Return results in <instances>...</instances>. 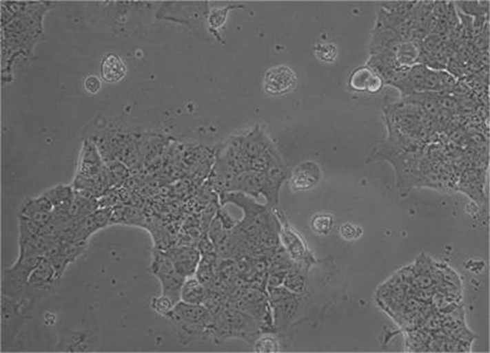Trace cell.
<instances>
[{"instance_id": "obj_15", "label": "cell", "mask_w": 490, "mask_h": 353, "mask_svg": "<svg viewBox=\"0 0 490 353\" xmlns=\"http://www.w3.org/2000/svg\"><path fill=\"white\" fill-rule=\"evenodd\" d=\"M206 293L203 283L195 277H185L181 288V300L192 305H201Z\"/></svg>"}, {"instance_id": "obj_9", "label": "cell", "mask_w": 490, "mask_h": 353, "mask_svg": "<svg viewBox=\"0 0 490 353\" xmlns=\"http://www.w3.org/2000/svg\"><path fill=\"white\" fill-rule=\"evenodd\" d=\"M85 246H87L85 241H73V242L70 243L62 242V246L59 248V251L54 256L48 258L52 261L54 267H55L56 272H57V276H59V279L62 277L63 272L65 270L66 267L70 264L73 263L85 251Z\"/></svg>"}, {"instance_id": "obj_8", "label": "cell", "mask_w": 490, "mask_h": 353, "mask_svg": "<svg viewBox=\"0 0 490 353\" xmlns=\"http://www.w3.org/2000/svg\"><path fill=\"white\" fill-rule=\"evenodd\" d=\"M383 80L377 72L370 66H360L353 72L349 78V87L360 92L376 94L383 88Z\"/></svg>"}, {"instance_id": "obj_24", "label": "cell", "mask_w": 490, "mask_h": 353, "mask_svg": "<svg viewBox=\"0 0 490 353\" xmlns=\"http://www.w3.org/2000/svg\"><path fill=\"white\" fill-rule=\"evenodd\" d=\"M174 306H176V303H174L172 299L165 295L154 298L153 302H152V307H153L154 310L159 312V314L165 316V317L173 310Z\"/></svg>"}, {"instance_id": "obj_21", "label": "cell", "mask_w": 490, "mask_h": 353, "mask_svg": "<svg viewBox=\"0 0 490 353\" xmlns=\"http://www.w3.org/2000/svg\"><path fill=\"white\" fill-rule=\"evenodd\" d=\"M281 349L280 342L273 335H263L257 337L254 344V351L256 352H279Z\"/></svg>"}, {"instance_id": "obj_11", "label": "cell", "mask_w": 490, "mask_h": 353, "mask_svg": "<svg viewBox=\"0 0 490 353\" xmlns=\"http://www.w3.org/2000/svg\"><path fill=\"white\" fill-rule=\"evenodd\" d=\"M127 67L121 57L115 54L106 56L101 62V78L108 83H117L127 76Z\"/></svg>"}, {"instance_id": "obj_6", "label": "cell", "mask_w": 490, "mask_h": 353, "mask_svg": "<svg viewBox=\"0 0 490 353\" xmlns=\"http://www.w3.org/2000/svg\"><path fill=\"white\" fill-rule=\"evenodd\" d=\"M278 216L281 218L283 242L286 246L287 253H289L290 258L296 261H302V263L306 264L313 261L305 241L303 240L302 237L290 226L288 222L283 220V215L280 211H278Z\"/></svg>"}, {"instance_id": "obj_16", "label": "cell", "mask_w": 490, "mask_h": 353, "mask_svg": "<svg viewBox=\"0 0 490 353\" xmlns=\"http://www.w3.org/2000/svg\"><path fill=\"white\" fill-rule=\"evenodd\" d=\"M43 195L50 200L54 208L59 207L61 204L72 202L74 198V192L71 186L68 185H57L55 188L45 191Z\"/></svg>"}, {"instance_id": "obj_13", "label": "cell", "mask_w": 490, "mask_h": 353, "mask_svg": "<svg viewBox=\"0 0 490 353\" xmlns=\"http://www.w3.org/2000/svg\"><path fill=\"white\" fill-rule=\"evenodd\" d=\"M299 295H294L292 298L286 299L283 301L272 305L273 323L274 326H285L289 324L295 318L298 311Z\"/></svg>"}, {"instance_id": "obj_3", "label": "cell", "mask_w": 490, "mask_h": 353, "mask_svg": "<svg viewBox=\"0 0 490 353\" xmlns=\"http://www.w3.org/2000/svg\"><path fill=\"white\" fill-rule=\"evenodd\" d=\"M57 279H59V277L52 261L43 257L39 265L37 266L30 276L25 290L23 292V295H25V301L23 302V305H26L28 301L30 305H32L36 300L45 295V293H48L52 286H55Z\"/></svg>"}, {"instance_id": "obj_17", "label": "cell", "mask_w": 490, "mask_h": 353, "mask_svg": "<svg viewBox=\"0 0 490 353\" xmlns=\"http://www.w3.org/2000/svg\"><path fill=\"white\" fill-rule=\"evenodd\" d=\"M236 8H243V6L230 5V6L224 7V8H216V10H212L210 15H208L210 29H211L212 33L216 34L218 39L220 36H218L216 31L218 29H221L222 26H224V24L227 22V15L230 13V10H236Z\"/></svg>"}, {"instance_id": "obj_10", "label": "cell", "mask_w": 490, "mask_h": 353, "mask_svg": "<svg viewBox=\"0 0 490 353\" xmlns=\"http://www.w3.org/2000/svg\"><path fill=\"white\" fill-rule=\"evenodd\" d=\"M400 38L396 36V33L393 30L376 26L372 43H371V54H378L382 52H396L400 47Z\"/></svg>"}, {"instance_id": "obj_20", "label": "cell", "mask_w": 490, "mask_h": 353, "mask_svg": "<svg viewBox=\"0 0 490 353\" xmlns=\"http://www.w3.org/2000/svg\"><path fill=\"white\" fill-rule=\"evenodd\" d=\"M456 5L470 17H484L489 12V1H456Z\"/></svg>"}, {"instance_id": "obj_4", "label": "cell", "mask_w": 490, "mask_h": 353, "mask_svg": "<svg viewBox=\"0 0 490 353\" xmlns=\"http://www.w3.org/2000/svg\"><path fill=\"white\" fill-rule=\"evenodd\" d=\"M153 272L162 283L163 295H167L174 303H178L181 299V288L185 277L176 270L170 257L156 255L154 259Z\"/></svg>"}, {"instance_id": "obj_1", "label": "cell", "mask_w": 490, "mask_h": 353, "mask_svg": "<svg viewBox=\"0 0 490 353\" xmlns=\"http://www.w3.org/2000/svg\"><path fill=\"white\" fill-rule=\"evenodd\" d=\"M166 318L173 323L176 331L194 339L210 332L213 314L203 306L178 301Z\"/></svg>"}, {"instance_id": "obj_5", "label": "cell", "mask_w": 490, "mask_h": 353, "mask_svg": "<svg viewBox=\"0 0 490 353\" xmlns=\"http://www.w3.org/2000/svg\"><path fill=\"white\" fill-rule=\"evenodd\" d=\"M297 75L288 66L280 65L269 68L264 75V91L273 96L286 94L297 87Z\"/></svg>"}, {"instance_id": "obj_25", "label": "cell", "mask_w": 490, "mask_h": 353, "mask_svg": "<svg viewBox=\"0 0 490 353\" xmlns=\"http://www.w3.org/2000/svg\"><path fill=\"white\" fill-rule=\"evenodd\" d=\"M340 237L346 241H355L362 235V228L354 224H343L339 228Z\"/></svg>"}, {"instance_id": "obj_22", "label": "cell", "mask_w": 490, "mask_h": 353, "mask_svg": "<svg viewBox=\"0 0 490 353\" xmlns=\"http://www.w3.org/2000/svg\"><path fill=\"white\" fill-rule=\"evenodd\" d=\"M315 56L318 61L325 63H332L336 61L338 49L334 43H320L314 49Z\"/></svg>"}, {"instance_id": "obj_2", "label": "cell", "mask_w": 490, "mask_h": 353, "mask_svg": "<svg viewBox=\"0 0 490 353\" xmlns=\"http://www.w3.org/2000/svg\"><path fill=\"white\" fill-rule=\"evenodd\" d=\"M43 257H22L19 256L17 261L12 267L7 268L3 283V295L15 300L17 297L23 295L30 276L37 266L39 265Z\"/></svg>"}, {"instance_id": "obj_19", "label": "cell", "mask_w": 490, "mask_h": 353, "mask_svg": "<svg viewBox=\"0 0 490 353\" xmlns=\"http://www.w3.org/2000/svg\"><path fill=\"white\" fill-rule=\"evenodd\" d=\"M283 286L296 295H300L305 291L306 286H307V279H306L305 274H303L298 270L287 272L285 281H283Z\"/></svg>"}, {"instance_id": "obj_14", "label": "cell", "mask_w": 490, "mask_h": 353, "mask_svg": "<svg viewBox=\"0 0 490 353\" xmlns=\"http://www.w3.org/2000/svg\"><path fill=\"white\" fill-rule=\"evenodd\" d=\"M421 43L419 41H407L402 43L395 52L396 55L397 67L411 68L419 64L421 56Z\"/></svg>"}, {"instance_id": "obj_26", "label": "cell", "mask_w": 490, "mask_h": 353, "mask_svg": "<svg viewBox=\"0 0 490 353\" xmlns=\"http://www.w3.org/2000/svg\"><path fill=\"white\" fill-rule=\"evenodd\" d=\"M85 89L90 94H97L101 89V78L96 75H88L83 82Z\"/></svg>"}, {"instance_id": "obj_7", "label": "cell", "mask_w": 490, "mask_h": 353, "mask_svg": "<svg viewBox=\"0 0 490 353\" xmlns=\"http://www.w3.org/2000/svg\"><path fill=\"white\" fill-rule=\"evenodd\" d=\"M321 169L314 162H304L296 166L290 180L292 191H306L321 181Z\"/></svg>"}, {"instance_id": "obj_12", "label": "cell", "mask_w": 490, "mask_h": 353, "mask_svg": "<svg viewBox=\"0 0 490 353\" xmlns=\"http://www.w3.org/2000/svg\"><path fill=\"white\" fill-rule=\"evenodd\" d=\"M169 257L170 259L172 260L176 270L183 277H190L192 272H195L196 265L198 261V255L194 250L189 248L174 250L172 255H170Z\"/></svg>"}, {"instance_id": "obj_18", "label": "cell", "mask_w": 490, "mask_h": 353, "mask_svg": "<svg viewBox=\"0 0 490 353\" xmlns=\"http://www.w3.org/2000/svg\"><path fill=\"white\" fill-rule=\"evenodd\" d=\"M334 216L327 213L314 215L311 221V228L316 235H328L334 227Z\"/></svg>"}, {"instance_id": "obj_23", "label": "cell", "mask_w": 490, "mask_h": 353, "mask_svg": "<svg viewBox=\"0 0 490 353\" xmlns=\"http://www.w3.org/2000/svg\"><path fill=\"white\" fill-rule=\"evenodd\" d=\"M294 295H296V293L283 286L267 288V297H269L271 306L279 303L286 299L292 298Z\"/></svg>"}]
</instances>
